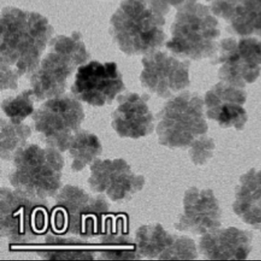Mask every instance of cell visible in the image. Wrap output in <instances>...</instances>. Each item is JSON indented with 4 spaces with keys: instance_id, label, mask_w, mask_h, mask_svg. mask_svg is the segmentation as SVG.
I'll list each match as a JSON object with an SVG mask.
<instances>
[{
    "instance_id": "44dd1931",
    "label": "cell",
    "mask_w": 261,
    "mask_h": 261,
    "mask_svg": "<svg viewBox=\"0 0 261 261\" xmlns=\"http://www.w3.org/2000/svg\"><path fill=\"white\" fill-rule=\"evenodd\" d=\"M118 230L117 225L111 229V219L107 221L106 230L102 233L100 244H98V253L100 258L108 260H134L140 259L142 256L137 250L135 241L123 233L121 224L123 219L119 218Z\"/></svg>"
},
{
    "instance_id": "83f0119b",
    "label": "cell",
    "mask_w": 261,
    "mask_h": 261,
    "mask_svg": "<svg viewBox=\"0 0 261 261\" xmlns=\"http://www.w3.org/2000/svg\"><path fill=\"white\" fill-rule=\"evenodd\" d=\"M186 0H149V4L155 11L165 16L170 11L172 7H179Z\"/></svg>"
},
{
    "instance_id": "603a6c76",
    "label": "cell",
    "mask_w": 261,
    "mask_h": 261,
    "mask_svg": "<svg viewBox=\"0 0 261 261\" xmlns=\"http://www.w3.org/2000/svg\"><path fill=\"white\" fill-rule=\"evenodd\" d=\"M71 160V169L81 172L92 164L103 151L101 143L97 136L86 131L75 134L68 147Z\"/></svg>"
},
{
    "instance_id": "5bb4252c",
    "label": "cell",
    "mask_w": 261,
    "mask_h": 261,
    "mask_svg": "<svg viewBox=\"0 0 261 261\" xmlns=\"http://www.w3.org/2000/svg\"><path fill=\"white\" fill-rule=\"evenodd\" d=\"M184 212L175 224V228L203 235L219 228L221 224V211L212 189L190 188L185 193Z\"/></svg>"
},
{
    "instance_id": "2e32d148",
    "label": "cell",
    "mask_w": 261,
    "mask_h": 261,
    "mask_svg": "<svg viewBox=\"0 0 261 261\" xmlns=\"http://www.w3.org/2000/svg\"><path fill=\"white\" fill-rule=\"evenodd\" d=\"M149 97L128 93L117 98L118 106L113 112V129L122 138L146 137L154 129V117L148 105Z\"/></svg>"
},
{
    "instance_id": "7402d4cb",
    "label": "cell",
    "mask_w": 261,
    "mask_h": 261,
    "mask_svg": "<svg viewBox=\"0 0 261 261\" xmlns=\"http://www.w3.org/2000/svg\"><path fill=\"white\" fill-rule=\"evenodd\" d=\"M175 235L168 233L160 224H146L137 229L135 243L142 257L159 259L172 245Z\"/></svg>"
},
{
    "instance_id": "277c9868",
    "label": "cell",
    "mask_w": 261,
    "mask_h": 261,
    "mask_svg": "<svg viewBox=\"0 0 261 261\" xmlns=\"http://www.w3.org/2000/svg\"><path fill=\"white\" fill-rule=\"evenodd\" d=\"M109 211V204L103 197L91 196L82 188L68 185L56 195L50 224L58 234L98 236L106 230Z\"/></svg>"
},
{
    "instance_id": "8fae6325",
    "label": "cell",
    "mask_w": 261,
    "mask_h": 261,
    "mask_svg": "<svg viewBox=\"0 0 261 261\" xmlns=\"http://www.w3.org/2000/svg\"><path fill=\"white\" fill-rule=\"evenodd\" d=\"M126 89L115 62L92 61L77 68L71 92L75 98L93 107L112 103Z\"/></svg>"
},
{
    "instance_id": "d6986e66",
    "label": "cell",
    "mask_w": 261,
    "mask_h": 261,
    "mask_svg": "<svg viewBox=\"0 0 261 261\" xmlns=\"http://www.w3.org/2000/svg\"><path fill=\"white\" fill-rule=\"evenodd\" d=\"M210 8L233 34L261 38V0H214Z\"/></svg>"
},
{
    "instance_id": "6da1fadb",
    "label": "cell",
    "mask_w": 261,
    "mask_h": 261,
    "mask_svg": "<svg viewBox=\"0 0 261 261\" xmlns=\"http://www.w3.org/2000/svg\"><path fill=\"white\" fill-rule=\"evenodd\" d=\"M1 30V90H16L19 79L39 67L54 28L39 13L5 7Z\"/></svg>"
},
{
    "instance_id": "4316f807",
    "label": "cell",
    "mask_w": 261,
    "mask_h": 261,
    "mask_svg": "<svg viewBox=\"0 0 261 261\" xmlns=\"http://www.w3.org/2000/svg\"><path fill=\"white\" fill-rule=\"evenodd\" d=\"M190 156L195 165H203L213 155L215 143L213 140L206 137H199L191 146Z\"/></svg>"
},
{
    "instance_id": "ac0fdd59",
    "label": "cell",
    "mask_w": 261,
    "mask_h": 261,
    "mask_svg": "<svg viewBox=\"0 0 261 261\" xmlns=\"http://www.w3.org/2000/svg\"><path fill=\"white\" fill-rule=\"evenodd\" d=\"M12 251L31 252L48 260H91L98 253V244L77 238L48 234L40 244H10Z\"/></svg>"
},
{
    "instance_id": "d4e9b609",
    "label": "cell",
    "mask_w": 261,
    "mask_h": 261,
    "mask_svg": "<svg viewBox=\"0 0 261 261\" xmlns=\"http://www.w3.org/2000/svg\"><path fill=\"white\" fill-rule=\"evenodd\" d=\"M34 98L33 89L25 90L16 97L4 100L2 103L3 111L10 121L22 123L35 113Z\"/></svg>"
},
{
    "instance_id": "ffe728a7",
    "label": "cell",
    "mask_w": 261,
    "mask_h": 261,
    "mask_svg": "<svg viewBox=\"0 0 261 261\" xmlns=\"http://www.w3.org/2000/svg\"><path fill=\"white\" fill-rule=\"evenodd\" d=\"M234 213L246 224L259 230L261 225V169H251L240 178L237 186Z\"/></svg>"
},
{
    "instance_id": "30bf717a",
    "label": "cell",
    "mask_w": 261,
    "mask_h": 261,
    "mask_svg": "<svg viewBox=\"0 0 261 261\" xmlns=\"http://www.w3.org/2000/svg\"><path fill=\"white\" fill-rule=\"evenodd\" d=\"M215 64L221 65L218 77L222 82L244 88L254 82L261 71V38L239 36L222 39Z\"/></svg>"
},
{
    "instance_id": "5b68a950",
    "label": "cell",
    "mask_w": 261,
    "mask_h": 261,
    "mask_svg": "<svg viewBox=\"0 0 261 261\" xmlns=\"http://www.w3.org/2000/svg\"><path fill=\"white\" fill-rule=\"evenodd\" d=\"M49 43V51L30 77L32 89L37 100L63 95L68 79L77 67L90 59L79 32H74L69 36H57Z\"/></svg>"
},
{
    "instance_id": "3957f363",
    "label": "cell",
    "mask_w": 261,
    "mask_h": 261,
    "mask_svg": "<svg viewBox=\"0 0 261 261\" xmlns=\"http://www.w3.org/2000/svg\"><path fill=\"white\" fill-rule=\"evenodd\" d=\"M176 9L167 49L178 58L194 61L216 56L221 31L210 7L198 0H186Z\"/></svg>"
},
{
    "instance_id": "ba28073f",
    "label": "cell",
    "mask_w": 261,
    "mask_h": 261,
    "mask_svg": "<svg viewBox=\"0 0 261 261\" xmlns=\"http://www.w3.org/2000/svg\"><path fill=\"white\" fill-rule=\"evenodd\" d=\"M204 101L196 93L185 91L168 100L158 115L159 143L169 148H185L206 134Z\"/></svg>"
},
{
    "instance_id": "4fadbf2b",
    "label": "cell",
    "mask_w": 261,
    "mask_h": 261,
    "mask_svg": "<svg viewBox=\"0 0 261 261\" xmlns=\"http://www.w3.org/2000/svg\"><path fill=\"white\" fill-rule=\"evenodd\" d=\"M90 171V188L113 201L128 199L145 186L144 177L136 174L123 159L96 160Z\"/></svg>"
},
{
    "instance_id": "8992f818",
    "label": "cell",
    "mask_w": 261,
    "mask_h": 261,
    "mask_svg": "<svg viewBox=\"0 0 261 261\" xmlns=\"http://www.w3.org/2000/svg\"><path fill=\"white\" fill-rule=\"evenodd\" d=\"M54 148L36 144L22 148L13 159L9 180L14 189L45 200L57 195L62 186L63 156Z\"/></svg>"
},
{
    "instance_id": "cb8c5ba5",
    "label": "cell",
    "mask_w": 261,
    "mask_h": 261,
    "mask_svg": "<svg viewBox=\"0 0 261 261\" xmlns=\"http://www.w3.org/2000/svg\"><path fill=\"white\" fill-rule=\"evenodd\" d=\"M32 129L22 123L1 120L0 124V155L4 160H13L16 154L27 146Z\"/></svg>"
},
{
    "instance_id": "9a60e30c",
    "label": "cell",
    "mask_w": 261,
    "mask_h": 261,
    "mask_svg": "<svg viewBox=\"0 0 261 261\" xmlns=\"http://www.w3.org/2000/svg\"><path fill=\"white\" fill-rule=\"evenodd\" d=\"M246 100L247 93L244 88L221 81L206 93V115L221 127L242 130L248 120L247 111L243 108Z\"/></svg>"
},
{
    "instance_id": "52a82bcc",
    "label": "cell",
    "mask_w": 261,
    "mask_h": 261,
    "mask_svg": "<svg viewBox=\"0 0 261 261\" xmlns=\"http://www.w3.org/2000/svg\"><path fill=\"white\" fill-rule=\"evenodd\" d=\"M50 214L45 200L19 191L0 192V234L11 244H28L49 228Z\"/></svg>"
},
{
    "instance_id": "7a4b0ae2",
    "label": "cell",
    "mask_w": 261,
    "mask_h": 261,
    "mask_svg": "<svg viewBox=\"0 0 261 261\" xmlns=\"http://www.w3.org/2000/svg\"><path fill=\"white\" fill-rule=\"evenodd\" d=\"M110 22L114 42L127 56L160 50L167 37L164 16L152 9L149 0H123Z\"/></svg>"
},
{
    "instance_id": "7c38bea8",
    "label": "cell",
    "mask_w": 261,
    "mask_h": 261,
    "mask_svg": "<svg viewBox=\"0 0 261 261\" xmlns=\"http://www.w3.org/2000/svg\"><path fill=\"white\" fill-rule=\"evenodd\" d=\"M140 82L143 88L162 98H169L190 85L189 61H181L166 51L145 55Z\"/></svg>"
},
{
    "instance_id": "484cf974",
    "label": "cell",
    "mask_w": 261,
    "mask_h": 261,
    "mask_svg": "<svg viewBox=\"0 0 261 261\" xmlns=\"http://www.w3.org/2000/svg\"><path fill=\"white\" fill-rule=\"evenodd\" d=\"M198 256L195 241L186 236H175L172 245L158 259H195Z\"/></svg>"
},
{
    "instance_id": "f546056e",
    "label": "cell",
    "mask_w": 261,
    "mask_h": 261,
    "mask_svg": "<svg viewBox=\"0 0 261 261\" xmlns=\"http://www.w3.org/2000/svg\"><path fill=\"white\" fill-rule=\"evenodd\" d=\"M206 1H207V2H209V1H211V0H206Z\"/></svg>"
},
{
    "instance_id": "f1b7e54d",
    "label": "cell",
    "mask_w": 261,
    "mask_h": 261,
    "mask_svg": "<svg viewBox=\"0 0 261 261\" xmlns=\"http://www.w3.org/2000/svg\"><path fill=\"white\" fill-rule=\"evenodd\" d=\"M259 230H260V231H261V225H260V226H259Z\"/></svg>"
},
{
    "instance_id": "9c48e42d",
    "label": "cell",
    "mask_w": 261,
    "mask_h": 261,
    "mask_svg": "<svg viewBox=\"0 0 261 261\" xmlns=\"http://www.w3.org/2000/svg\"><path fill=\"white\" fill-rule=\"evenodd\" d=\"M80 100L68 95L48 99L33 115L34 127L48 147L65 152L85 118Z\"/></svg>"
},
{
    "instance_id": "e0dca14e",
    "label": "cell",
    "mask_w": 261,
    "mask_h": 261,
    "mask_svg": "<svg viewBox=\"0 0 261 261\" xmlns=\"http://www.w3.org/2000/svg\"><path fill=\"white\" fill-rule=\"evenodd\" d=\"M253 233L234 227L215 229L200 239L199 252L207 259H246L252 250Z\"/></svg>"
}]
</instances>
